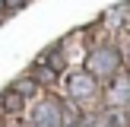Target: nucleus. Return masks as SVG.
<instances>
[{
  "instance_id": "nucleus-1",
  "label": "nucleus",
  "mask_w": 130,
  "mask_h": 127,
  "mask_svg": "<svg viewBox=\"0 0 130 127\" xmlns=\"http://www.w3.org/2000/svg\"><path fill=\"white\" fill-rule=\"evenodd\" d=\"M86 70L95 76V80H114L121 70V51L114 44H99V48L89 51L86 57Z\"/></svg>"
},
{
  "instance_id": "nucleus-2",
  "label": "nucleus",
  "mask_w": 130,
  "mask_h": 127,
  "mask_svg": "<svg viewBox=\"0 0 130 127\" xmlns=\"http://www.w3.org/2000/svg\"><path fill=\"white\" fill-rule=\"evenodd\" d=\"M67 92L73 102H92V99H99V80L89 70H76V73L67 76Z\"/></svg>"
},
{
  "instance_id": "nucleus-3",
  "label": "nucleus",
  "mask_w": 130,
  "mask_h": 127,
  "mask_svg": "<svg viewBox=\"0 0 130 127\" xmlns=\"http://www.w3.org/2000/svg\"><path fill=\"white\" fill-rule=\"evenodd\" d=\"M32 127H63V108L54 99H41L32 108Z\"/></svg>"
},
{
  "instance_id": "nucleus-4",
  "label": "nucleus",
  "mask_w": 130,
  "mask_h": 127,
  "mask_svg": "<svg viewBox=\"0 0 130 127\" xmlns=\"http://www.w3.org/2000/svg\"><path fill=\"white\" fill-rule=\"evenodd\" d=\"M111 105H114V108H127V105H130V73H121V76H114Z\"/></svg>"
},
{
  "instance_id": "nucleus-5",
  "label": "nucleus",
  "mask_w": 130,
  "mask_h": 127,
  "mask_svg": "<svg viewBox=\"0 0 130 127\" xmlns=\"http://www.w3.org/2000/svg\"><path fill=\"white\" fill-rule=\"evenodd\" d=\"M0 105H3L6 111H19V108H22V95H19L16 89H10V92H3V99H0Z\"/></svg>"
},
{
  "instance_id": "nucleus-6",
  "label": "nucleus",
  "mask_w": 130,
  "mask_h": 127,
  "mask_svg": "<svg viewBox=\"0 0 130 127\" xmlns=\"http://www.w3.org/2000/svg\"><path fill=\"white\" fill-rule=\"evenodd\" d=\"M6 6H10V10H19V6H25V0H3Z\"/></svg>"
},
{
  "instance_id": "nucleus-7",
  "label": "nucleus",
  "mask_w": 130,
  "mask_h": 127,
  "mask_svg": "<svg viewBox=\"0 0 130 127\" xmlns=\"http://www.w3.org/2000/svg\"><path fill=\"white\" fill-rule=\"evenodd\" d=\"M89 127H111V124H108L105 118H99V121H89Z\"/></svg>"
},
{
  "instance_id": "nucleus-8",
  "label": "nucleus",
  "mask_w": 130,
  "mask_h": 127,
  "mask_svg": "<svg viewBox=\"0 0 130 127\" xmlns=\"http://www.w3.org/2000/svg\"><path fill=\"white\" fill-rule=\"evenodd\" d=\"M3 10H6V3H3V0H0V13H3Z\"/></svg>"
},
{
  "instance_id": "nucleus-9",
  "label": "nucleus",
  "mask_w": 130,
  "mask_h": 127,
  "mask_svg": "<svg viewBox=\"0 0 130 127\" xmlns=\"http://www.w3.org/2000/svg\"><path fill=\"white\" fill-rule=\"evenodd\" d=\"M127 64H130V54H127Z\"/></svg>"
}]
</instances>
